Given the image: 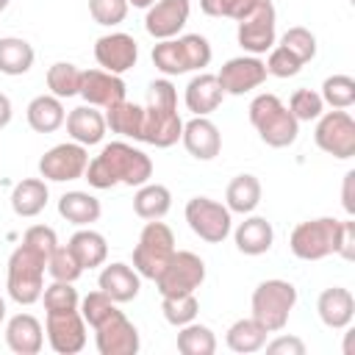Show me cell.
Wrapping results in <instances>:
<instances>
[{
    "label": "cell",
    "instance_id": "obj_1",
    "mask_svg": "<svg viewBox=\"0 0 355 355\" xmlns=\"http://www.w3.org/2000/svg\"><path fill=\"white\" fill-rule=\"evenodd\" d=\"M92 189H114V186H144L153 178V161L144 150L128 144V141H111L103 144L100 155H94L83 172Z\"/></svg>",
    "mask_w": 355,
    "mask_h": 355
},
{
    "label": "cell",
    "instance_id": "obj_2",
    "mask_svg": "<svg viewBox=\"0 0 355 355\" xmlns=\"http://www.w3.org/2000/svg\"><path fill=\"white\" fill-rule=\"evenodd\" d=\"M183 133V119L178 116V89L169 78H158L147 86L144 130L141 141L153 147H172Z\"/></svg>",
    "mask_w": 355,
    "mask_h": 355
},
{
    "label": "cell",
    "instance_id": "obj_3",
    "mask_svg": "<svg viewBox=\"0 0 355 355\" xmlns=\"http://www.w3.org/2000/svg\"><path fill=\"white\" fill-rule=\"evenodd\" d=\"M211 42L200 33H186L178 39H161L153 47V64L166 78L183 72H202L211 64Z\"/></svg>",
    "mask_w": 355,
    "mask_h": 355
},
{
    "label": "cell",
    "instance_id": "obj_4",
    "mask_svg": "<svg viewBox=\"0 0 355 355\" xmlns=\"http://www.w3.org/2000/svg\"><path fill=\"white\" fill-rule=\"evenodd\" d=\"M247 111H250V122L258 130V136H261L263 144H269L275 150H283V147H288V144L297 141L300 122L294 119V114L288 111V105L277 94H272V92L258 94L250 103Z\"/></svg>",
    "mask_w": 355,
    "mask_h": 355
},
{
    "label": "cell",
    "instance_id": "obj_5",
    "mask_svg": "<svg viewBox=\"0 0 355 355\" xmlns=\"http://www.w3.org/2000/svg\"><path fill=\"white\" fill-rule=\"evenodd\" d=\"M44 269H47V261L39 252H33L31 247L19 244L8 258V272H6L8 297L17 305L39 302L42 291H44Z\"/></svg>",
    "mask_w": 355,
    "mask_h": 355
},
{
    "label": "cell",
    "instance_id": "obj_6",
    "mask_svg": "<svg viewBox=\"0 0 355 355\" xmlns=\"http://www.w3.org/2000/svg\"><path fill=\"white\" fill-rule=\"evenodd\" d=\"M250 305H252V319L266 333H280L288 324V316L297 305V288L280 277L263 280L255 286Z\"/></svg>",
    "mask_w": 355,
    "mask_h": 355
},
{
    "label": "cell",
    "instance_id": "obj_7",
    "mask_svg": "<svg viewBox=\"0 0 355 355\" xmlns=\"http://www.w3.org/2000/svg\"><path fill=\"white\" fill-rule=\"evenodd\" d=\"M338 233H341V219L333 216L305 219L291 230L288 247L300 261H322L327 255H336Z\"/></svg>",
    "mask_w": 355,
    "mask_h": 355
},
{
    "label": "cell",
    "instance_id": "obj_8",
    "mask_svg": "<svg viewBox=\"0 0 355 355\" xmlns=\"http://www.w3.org/2000/svg\"><path fill=\"white\" fill-rule=\"evenodd\" d=\"M175 252V233L169 225H164L161 219H150L141 233H139V244L133 247V269L147 277V280H155L164 266L169 263Z\"/></svg>",
    "mask_w": 355,
    "mask_h": 355
},
{
    "label": "cell",
    "instance_id": "obj_9",
    "mask_svg": "<svg viewBox=\"0 0 355 355\" xmlns=\"http://www.w3.org/2000/svg\"><path fill=\"white\" fill-rule=\"evenodd\" d=\"M205 280V261L191 250H175L164 272L153 280L161 297L194 294Z\"/></svg>",
    "mask_w": 355,
    "mask_h": 355
},
{
    "label": "cell",
    "instance_id": "obj_10",
    "mask_svg": "<svg viewBox=\"0 0 355 355\" xmlns=\"http://www.w3.org/2000/svg\"><path fill=\"white\" fill-rule=\"evenodd\" d=\"M313 139L322 153L347 161L355 155V119L349 116L347 108L322 111V116L316 119Z\"/></svg>",
    "mask_w": 355,
    "mask_h": 355
},
{
    "label": "cell",
    "instance_id": "obj_11",
    "mask_svg": "<svg viewBox=\"0 0 355 355\" xmlns=\"http://www.w3.org/2000/svg\"><path fill=\"white\" fill-rule=\"evenodd\" d=\"M186 222H189L191 233L208 244H222L233 227L227 205H222L211 197H191L186 202Z\"/></svg>",
    "mask_w": 355,
    "mask_h": 355
},
{
    "label": "cell",
    "instance_id": "obj_12",
    "mask_svg": "<svg viewBox=\"0 0 355 355\" xmlns=\"http://www.w3.org/2000/svg\"><path fill=\"white\" fill-rule=\"evenodd\" d=\"M86 166H89V150L78 141L55 144L39 158V175L53 183L78 180V178H83Z\"/></svg>",
    "mask_w": 355,
    "mask_h": 355
},
{
    "label": "cell",
    "instance_id": "obj_13",
    "mask_svg": "<svg viewBox=\"0 0 355 355\" xmlns=\"http://www.w3.org/2000/svg\"><path fill=\"white\" fill-rule=\"evenodd\" d=\"M236 39H239V44L250 55H263V53H269L275 47L277 31H275V8H272V0H263L250 17L239 19Z\"/></svg>",
    "mask_w": 355,
    "mask_h": 355
},
{
    "label": "cell",
    "instance_id": "obj_14",
    "mask_svg": "<svg viewBox=\"0 0 355 355\" xmlns=\"http://www.w3.org/2000/svg\"><path fill=\"white\" fill-rule=\"evenodd\" d=\"M47 344L58 355H75L86 347V322L80 311H53L44 322Z\"/></svg>",
    "mask_w": 355,
    "mask_h": 355
},
{
    "label": "cell",
    "instance_id": "obj_15",
    "mask_svg": "<svg viewBox=\"0 0 355 355\" xmlns=\"http://www.w3.org/2000/svg\"><path fill=\"white\" fill-rule=\"evenodd\" d=\"M94 344L100 355H136L141 347L136 324L119 308L94 327Z\"/></svg>",
    "mask_w": 355,
    "mask_h": 355
},
{
    "label": "cell",
    "instance_id": "obj_16",
    "mask_svg": "<svg viewBox=\"0 0 355 355\" xmlns=\"http://www.w3.org/2000/svg\"><path fill=\"white\" fill-rule=\"evenodd\" d=\"M94 61L100 64V69L105 72H114V75H122L128 69L136 67L139 61V44L130 33H105L94 42Z\"/></svg>",
    "mask_w": 355,
    "mask_h": 355
},
{
    "label": "cell",
    "instance_id": "obj_17",
    "mask_svg": "<svg viewBox=\"0 0 355 355\" xmlns=\"http://www.w3.org/2000/svg\"><path fill=\"white\" fill-rule=\"evenodd\" d=\"M216 80L225 94H247L266 80V64L258 55H239L222 64Z\"/></svg>",
    "mask_w": 355,
    "mask_h": 355
},
{
    "label": "cell",
    "instance_id": "obj_18",
    "mask_svg": "<svg viewBox=\"0 0 355 355\" xmlns=\"http://www.w3.org/2000/svg\"><path fill=\"white\" fill-rule=\"evenodd\" d=\"M191 3L189 0H155L144 14V31L153 39H175L189 22Z\"/></svg>",
    "mask_w": 355,
    "mask_h": 355
},
{
    "label": "cell",
    "instance_id": "obj_19",
    "mask_svg": "<svg viewBox=\"0 0 355 355\" xmlns=\"http://www.w3.org/2000/svg\"><path fill=\"white\" fill-rule=\"evenodd\" d=\"M125 92H128V86H125L122 75H114V72H105V69H83L78 94L86 100V105L111 108V105L125 100Z\"/></svg>",
    "mask_w": 355,
    "mask_h": 355
},
{
    "label": "cell",
    "instance_id": "obj_20",
    "mask_svg": "<svg viewBox=\"0 0 355 355\" xmlns=\"http://www.w3.org/2000/svg\"><path fill=\"white\" fill-rule=\"evenodd\" d=\"M180 141L189 150V155L197 161H211L222 150V133L208 116H191L189 122H183Z\"/></svg>",
    "mask_w": 355,
    "mask_h": 355
},
{
    "label": "cell",
    "instance_id": "obj_21",
    "mask_svg": "<svg viewBox=\"0 0 355 355\" xmlns=\"http://www.w3.org/2000/svg\"><path fill=\"white\" fill-rule=\"evenodd\" d=\"M97 286H100V291H105L119 305V302H130V300L139 297L141 275L133 266H128L122 261H114V263L103 266V272L97 277Z\"/></svg>",
    "mask_w": 355,
    "mask_h": 355
},
{
    "label": "cell",
    "instance_id": "obj_22",
    "mask_svg": "<svg viewBox=\"0 0 355 355\" xmlns=\"http://www.w3.org/2000/svg\"><path fill=\"white\" fill-rule=\"evenodd\" d=\"M316 311H319V319L324 327L330 330H344L352 324V316H355V297L349 288H341V286H333V288H324L316 300Z\"/></svg>",
    "mask_w": 355,
    "mask_h": 355
},
{
    "label": "cell",
    "instance_id": "obj_23",
    "mask_svg": "<svg viewBox=\"0 0 355 355\" xmlns=\"http://www.w3.org/2000/svg\"><path fill=\"white\" fill-rule=\"evenodd\" d=\"M183 100H186V108H189L194 116H208V114H214V111L222 105L225 92H222L216 75H211V72H197V75L186 83Z\"/></svg>",
    "mask_w": 355,
    "mask_h": 355
},
{
    "label": "cell",
    "instance_id": "obj_24",
    "mask_svg": "<svg viewBox=\"0 0 355 355\" xmlns=\"http://www.w3.org/2000/svg\"><path fill=\"white\" fill-rule=\"evenodd\" d=\"M67 133L72 141L83 144V147H92V144H100L108 125H105V114H100L94 105H78L67 114Z\"/></svg>",
    "mask_w": 355,
    "mask_h": 355
},
{
    "label": "cell",
    "instance_id": "obj_25",
    "mask_svg": "<svg viewBox=\"0 0 355 355\" xmlns=\"http://www.w3.org/2000/svg\"><path fill=\"white\" fill-rule=\"evenodd\" d=\"M6 344L17 355H36L44 344V330L42 322L31 313H17L6 324Z\"/></svg>",
    "mask_w": 355,
    "mask_h": 355
},
{
    "label": "cell",
    "instance_id": "obj_26",
    "mask_svg": "<svg viewBox=\"0 0 355 355\" xmlns=\"http://www.w3.org/2000/svg\"><path fill=\"white\" fill-rule=\"evenodd\" d=\"M233 239H236L239 252H244V255H263V252L272 250L275 230H272V222H266L263 216H247L244 222H239Z\"/></svg>",
    "mask_w": 355,
    "mask_h": 355
},
{
    "label": "cell",
    "instance_id": "obj_27",
    "mask_svg": "<svg viewBox=\"0 0 355 355\" xmlns=\"http://www.w3.org/2000/svg\"><path fill=\"white\" fill-rule=\"evenodd\" d=\"M47 197L50 191H47L44 178H25L11 189V211L22 219L39 216L47 205Z\"/></svg>",
    "mask_w": 355,
    "mask_h": 355
},
{
    "label": "cell",
    "instance_id": "obj_28",
    "mask_svg": "<svg viewBox=\"0 0 355 355\" xmlns=\"http://www.w3.org/2000/svg\"><path fill=\"white\" fill-rule=\"evenodd\" d=\"M28 125L36 130V133H53L64 125L67 119V111H64V103L55 97V94H39L28 103Z\"/></svg>",
    "mask_w": 355,
    "mask_h": 355
},
{
    "label": "cell",
    "instance_id": "obj_29",
    "mask_svg": "<svg viewBox=\"0 0 355 355\" xmlns=\"http://www.w3.org/2000/svg\"><path fill=\"white\" fill-rule=\"evenodd\" d=\"M67 247L72 250V255L78 258V263L86 269H94V266H103L105 258H108V244H105V236L92 230V227H80L78 233H72V239L67 241Z\"/></svg>",
    "mask_w": 355,
    "mask_h": 355
},
{
    "label": "cell",
    "instance_id": "obj_30",
    "mask_svg": "<svg viewBox=\"0 0 355 355\" xmlns=\"http://www.w3.org/2000/svg\"><path fill=\"white\" fill-rule=\"evenodd\" d=\"M58 214H61L67 222L78 225V227H89L92 222L100 219L103 205H100V200H97L94 194H89V191H67V194H61V200H58Z\"/></svg>",
    "mask_w": 355,
    "mask_h": 355
},
{
    "label": "cell",
    "instance_id": "obj_31",
    "mask_svg": "<svg viewBox=\"0 0 355 355\" xmlns=\"http://www.w3.org/2000/svg\"><path fill=\"white\" fill-rule=\"evenodd\" d=\"M261 202V180L255 175H236L225 189V205L230 214H252Z\"/></svg>",
    "mask_w": 355,
    "mask_h": 355
},
{
    "label": "cell",
    "instance_id": "obj_32",
    "mask_svg": "<svg viewBox=\"0 0 355 355\" xmlns=\"http://www.w3.org/2000/svg\"><path fill=\"white\" fill-rule=\"evenodd\" d=\"M105 125L111 128V133H119L125 139H136L141 141V130H144V105H136L130 100H122L111 108H105Z\"/></svg>",
    "mask_w": 355,
    "mask_h": 355
},
{
    "label": "cell",
    "instance_id": "obj_33",
    "mask_svg": "<svg viewBox=\"0 0 355 355\" xmlns=\"http://www.w3.org/2000/svg\"><path fill=\"white\" fill-rule=\"evenodd\" d=\"M169 208H172V191L166 186H161V183H150L147 180L133 194V211H136V216H141L147 222L150 219H164L169 214Z\"/></svg>",
    "mask_w": 355,
    "mask_h": 355
},
{
    "label": "cell",
    "instance_id": "obj_34",
    "mask_svg": "<svg viewBox=\"0 0 355 355\" xmlns=\"http://www.w3.org/2000/svg\"><path fill=\"white\" fill-rule=\"evenodd\" d=\"M33 58H36V53H33L31 42H25L19 36L0 39V72L3 75H11V78L25 75L33 67Z\"/></svg>",
    "mask_w": 355,
    "mask_h": 355
},
{
    "label": "cell",
    "instance_id": "obj_35",
    "mask_svg": "<svg viewBox=\"0 0 355 355\" xmlns=\"http://www.w3.org/2000/svg\"><path fill=\"white\" fill-rule=\"evenodd\" d=\"M266 336H269V333L250 316V319H239V322H233V324L227 327V333H225V344H227L233 352L247 355V352H258V349H263Z\"/></svg>",
    "mask_w": 355,
    "mask_h": 355
},
{
    "label": "cell",
    "instance_id": "obj_36",
    "mask_svg": "<svg viewBox=\"0 0 355 355\" xmlns=\"http://www.w3.org/2000/svg\"><path fill=\"white\" fill-rule=\"evenodd\" d=\"M178 352L183 355H214L216 352V336L211 327L189 322L178 327Z\"/></svg>",
    "mask_w": 355,
    "mask_h": 355
},
{
    "label": "cell",
    "instance_id": "obj_37",
    "mask_svg": "<svg viewBox=\"0 0 355 355\" xmlns=\"http://www.w3.org/2000/svg\"><path fill=\"white\" fill-rule=\"evenodd\" d=\"M80 78H83V69H78L69 61H58L47 69V89L58 100H67L80 92Z\"/></svg>",
    "mask_w": 355,
    "mask_h": 355
},
{
    "label": "cell",
    "instance_id": "obj_38",
    "mask_svg": "<svg viewBox=\"0 0 355 355\" xmlns=\"http://www.w3.org/2000/svg\"><path fill=\"white\" fill-rule=\"evenodd\" d=\"M161 311H164V319L172 324V327H183L189 322L197 319L200 313V302L194 294H178V297H161Z\"/></svg>",
    "mask_w": 355,
    "mask_h": 355
},
{
    "label": "cell",
    "instance_id": "obj_39",
    "mask_svg": "<svg viewBox=\"0 0 355 355\" xmlns=\"http://www.w3.org/2000/svg\"><path fill=\"white\" fill-rule=\"evenodd\" d=\"M319 94L330 108H349L355 105V80L349 75H330L324 78Z\"/></svg>",
    "mask_w": 355,
    "mask_h": 355
},
{
    "label": "cell",
    "instance_id": "obj_40",
    "mask_svg": "<svg viewBox=\"0 0 355 355\" xmlns=\"http://www.w3.org/2000/svg\"><path fill=\"white\" fill-rule=\"evenodd\" d=\"M47 272L53 280H64V283H75L80 275H83V266L78 263V258L72 255L69 247H55L47 258Z\"/></svg>",
    "mask_w": 355,
    "mask_h": 355
},
{
    "label": "cell",
    "instance_id": "obj_41",
    "mask_svg": "<svg viewBox=\"0 0 355 355\" xmlns=\"http://www.w3.org/2000/svg\"><path fill=\"white\" fill-rule=\"evenodd\" d=\"M42 302H44V311L47 313H53V311H75L80 305V297H78V288L72 283L53 280L42 291Z\"/></svg>",
    "mask_w": 355,
    "mask_h": 355
},
{
    "label": "cell",
    "instance_id": "obj_42",
    "mask_svg": "<svg viewBox=\"0 0 355 355\" xmlns=\"http://www.w3.org/2000/svg\"><path fill=\"white\" fill-rule=\"evenodd\" d=\"M78 311H80V316H83V322L89 324V327H97L100 322H105L114 311H116V302L105 294V291H89L83 300H80V305H78Z\"/></svg>",
    "mask_w": 355,
    "mask_h": 355
},
{
    "label": "cell",
    "instance_id": "obj_43",
    "mask_svg": "<svg viewBox=\"0 0 355 355\" xmlns=\"http://www.w3.org/2000/svg\"><path fill=\"white\" fill-rule=\"evenodd\" d=\"M263 0H200L202 14L208 17H225V19H244L250 17Z\"/></svg>",
    "mask_w": 355,
    "mask_h": 355
},
{
    "label": "cell",
    "instance_id": "obj_44",
    "mask_svg": "<svg viewBox=\"0 0 355 355\" xmlns=\"http://www.w3.org/2000/svg\"><path fill=\"white\" fill-rule=\"evenodd\" d=\"M280 44H283L291 55H297L302 64L313 61V55H316V36H313L308 28H302V25L288 28V31L280 36Z\"/></svg>",
    "mask_w": 355,
    "mask_h": 355
},
{
    "label": "cell",
    "instance_id": "obj_45",
    "mask_svg": "<svg viewBox=\"0 0 355 355\" xmlns=\"http://www.w3.org/2000/svg\"><path fill=\"white\" fill-rule=\"evenodd\" d=\"M288 111L294 114L297 122H311V119H319L322 111H324V100L319 92L313 89H297L288 100Z\"/></svg>",
    "mask_w": 355,
    "mask_h": 355
},
{
    "label": "cell",
    "instance_id": "obj_46",
    "mask_svg": "<svg viewBox=\"0 0 355 355\" xmlns=\"http://www.w3.org/2000/svg\"><path fill=\"white\" fill-rule=\"evenodd\" d=\"M89 14L97 25L114 28L128 17V0H89Z\"/></svg>",
    "mask_w": 355,
    "mask_h": 355
},
{
    "label": "cell",
    "instance_id": "obj_47",
    "mask_svg": "<svg viewBox=\"0 0 355 355\" xmlns=\"http://www.w3.org/2000/svg\"><path fill=\"white\" fill-rule=\"evenodd\" d=\"M263 64H266V75H275V78H294L302 69V61L291 55L283 44H275Z\"/></svg>",
    "mask_w": 355,
    "mask_h": 355
},
{
    "label": "cell",
    "instance_id": "obj_48",
    "mask_svg": "<svg viewBox=\"0 0 355 355\" xmlns=\"http://www.w3.org/2000/svg\"><path fill=\"white\" fill-rule=\"evenodd\" d=\"M22 244L31 247L33 252H39V255L47 261L50 252L58 247V236H55V230L47 227V225H31V227L22 233Z\"/></svg>",
    "mask_w": 355,
    "mask_h": 355
},
{
    "label": "cell",
    "instance_id": "obj_49",
    "mask_svg": "<svg viewBox=\"0 0 355 355\" xmlns=\"http://www.w3.org/2000/svg\"><path fill=\"white\" fill-rule=\"evenodd\" d=\"M269 355H305V344L297 336H277L275 341L263 344Z\"/></svg>",
    "mask_w": 355,
    "mask_h": 355
},
{
    "label": "cell",
    "instance_id": "obj_50",
    "mask_svg": "<svg viewBox=\"0 0 355 355\" xmlns=\"http://www.w3.org/2000/svg\"><path fill=\"white\" fill-rule=\"evenodd\" d=\"M336 255H341L344 261L355 258V222L352 219H341V233H338V250Z\"/></svg>",
    "mask_w": 355,
    "mask_h": 355
},
{
    "label": "cell",
    "instance_id": "obj_51",
    "mask_svg": "<svg viewBox=\"0 0 355 355\" xmlns=\"http://www.w3.org/2000/svg\"><path fill=\"white\" fill-rule=\"evenodd\" d=\"M352 183H355V172H347L344 175V191H341V202H344V211L352 216L355 214V197H352Z\"/></svg>",
    "mask_w": 355,
    "mask_h": 355
},
{
    "label": "cell",
    "instance_id": "obj_52",
    "mask_svg": "<svg viewBox=\"0 0 355 355\" xmlns=\"http://www.w3.org/2000/svg\"><path fill=\"white\" fill-rule=\"evenodd\" d=\"M11 114H14V111H11V100L0 92V128H6V125L11 122Z\"/></svg>",
    "mask_w": 355,
    "mask_h": 355
},
{
    "label": "cell",
    "instance_id": "obj_53",
    "mask_svg": "<svg viewBox=\"0 0 355 355\" xmlns=\"http://www.w3.org/2000/svg\"><path fill=\"white\" fill-rule=\"evenodd\" d=\"M155 0H128V6H133V8H150Z\"/></svg>",
    "mask_w": 355,
    "mask_h": 355
},
{
    "label": "cell",
    "instance_id": "obj_54",
    "mask_svg": "<svg viewBox=\"0 0 355 355\" xmlns=\"http://www.w3.org/2000/svg\"><path fill=\"white\" fill-rule=\"evenodd\" d=\"M3 319H6V300L0 297V324H3Z\"/></svg>",
    "mask_w": 355,
    "mask_h": 355
},
{
    "label": "cell",
    "instance_id": "obj_55",
    "mask_svg": "<svg viewBox=\"0 0 355 355\" xmlns=\"http://www.w3.org/2000/svg\"><path fill=\"white\" fill-rule=\"evenodd\" d=\"M8 8V0H0V11H6Z\"/></svg>",
    "mask_w": 355,
    "mask_h": 355
}]
</instances>
